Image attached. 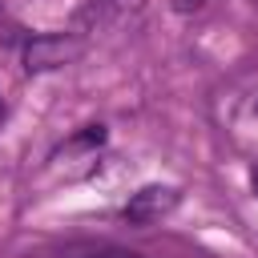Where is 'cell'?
I'll return each mask as SVG.
<instances>
[{
	"label": "cell",
	"instance_id": "5b68a950",
	"mask_svg": "<svg viewBox=\"0 0 258 258\" xmlns=\"http://www.w3.org/2000/svg\"><path fill=\"white\" fill-rule=\"evenodd\" d=\"M202 4H206V0H173L177 12H194V8H202Z\"/></svg>",
	"mask_w": 258,
	"mask_h": 258
},
{
	"label": "cell",
	"instance_id": "8992f818",
	"mask_svg": "<svg viewBox=\"0 0 258 258\" xmlns=\"http://www.w3.org/2000/svg\"><path fill=\"white\" fill-rule=\"evenodd\" d=\"M254 189H258V177H254Z\"/></svg>",
	"mask_w": 258,
	"mask_h": 258
},
{
	"label": "cell",
	"instance_id": "7a4b0ae2",
	"mask_svg": "<svg viewBox=\"0 0 258 258\" xmlns=\"http://www.w3.org/2000/svg\"><path fill=\"white\" fill-rule=\"evenodd\" d=\"M181 202V194L173 189V185H145V189H137L129 202H125V222H133V226H149V222H157V218H165L173 206Z\"/></svg>",
	"mask_w": 258,
	"mask_h": 258
},
{
	"label": "cell",
	"instance_id": "3957f363",
	"mask_svg": "<svg viewBox=\"0 0 258 258\" xmlns=\"http://www.w3.org/2000/svg\"><path fill=\"white\" fill-rule=\"evenodd\" d=\"M141 0H89L81 12H77V28H89V32H101L117 20H125L129 12H137Z\"/></svg>",
	"mask_w": 258,
	"mask_h": 258
},
{
	"label": "cell",
	"instance_id": "6da1fadb",
	"mask_svg": "<svg viewBox=\"0 0 258 258\" xmlns=\"http://www.w3.org/2000/svg\"><path fill=\"white\" fill-rule=\"evenodd\" d=\"M81 52H85L81 32H44V36H32L24 44V69L28 73H52L60 64H73Z\"/></svg>",
	"mask_w": 258,
	"mask_h": 258
},
{
	"label": "cell",
	"instance_id": "277c9868",
	"mask_svg": "<svg viewBox=\"0 0 258 258\" xmlns=\"http://www.w3.org/2000/svg\"><path fill=\"white\" fill-rule=\"evenodd\" d=\"M52 258H145V254L125 250V246H113V242H73V246H64Z\"/></svg>",
	"mask_w": 258,
	"mask_h": 258
}]
</instances>
